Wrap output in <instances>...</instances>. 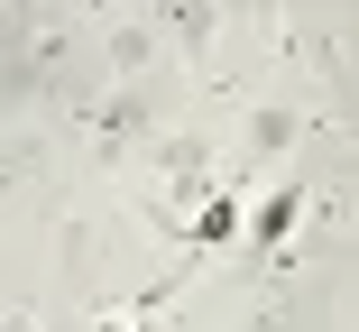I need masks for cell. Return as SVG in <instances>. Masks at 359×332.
I'll list each match as a JSON object with an SVG mask.
<instances>
[{
	"mask_svg": "<svg viewBox=\"0 0 359 332\" xmlns=\"http://www.w3.org/2000/svg\"><path fill=\"white\" fill-rule=\"evenodd\" d=\"M231 231H240V204H231V194H212L203 222H194V240H231Z\"/></svg>",
	"mask_w": 359,
	"mask_h": 332,
	"instance_id": "7a4b0ae2",
	"label": "cell"
},
{
	"mask_svg": "<svg viewBox=\"0 0 359 332\" xmlns=\"http://www.w3.org/2000/svg\"><path fill=\"white\" fill-rule=\"evenodd\" d=\"M295 213H304V194H295V185H285V194H267V204H258V231H249V240H258V249H276L285 231H295Z\"/></svg>",
	"mask_w": 359,
	"mask_h": 332,
	"instance_id": "6da1fadb",
	"label": "cell"
},
{
	"mask_svg": "<svg viewBox=\"0 0 359 332\" xmlns=\"http://www.w3.org/2000/svg\"><path fill=\"white\" fill-rule=\"evenodd\" d=\"M93 332H129V323H93Z\"/></svg>",
	"mask_w": 359,
	"mask_h": 332,
	"instance_id": "3957f363",
	"label": "cell"
}]
</instances>
